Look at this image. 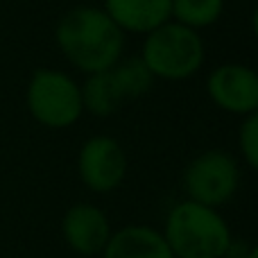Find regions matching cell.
<instances>
[{
	"mask_svg": "<svg viewBox=\"0 0 258 258\" xmlns=\"http://www.w3.org/2000/svg\"><path fill=\"white\" fill-rule=\"evenodd\" d=\"M125 32L100 5H75L54 25V43L82 75L109 71L125 57Z\"/></svg>",
	"mask_w": 258,
	"mask_h": 258,
	"instance_id": "6da1fadb",
	"label": "cell"
},
{
	"mask_svg": "<svg viewBox=\"0 0 258 258\" xmlns=\"http://www.w3.org/2000/svg\"><path fill=\"white\" fill-rule=\"evenodd\" d=\"M161 233L174 258H227L233 242L231 227L220 209L188 197L168 211Z\"/></svg>",
	"mask_w": 258,
	"mask_h": 258,
	"instance_id": "7a4b0ae2",
	"label": "cell"
},
{
	"mask_svg": "<svg viewBox=\"0 0 258 258\" xmlns=\"http://www.w3.org/2000/svg\"><path fill=\"white\" fill-rule=\"evenodd\" d=\"M154 80L183 82L195 77L206 61V43L200 32L168 21L143 36L141 54Z\"/></svg>",
	"mask_w": 258,
	"mask_h": 258,
	"instance_id": "3957f363",
	"label": "cell"
},
{
	"mask_svg": "<svg viewBox=\"0 0 258 258\" xmlns=\"http://www.w3.org/2000/svg\"><path fill=\"white\" fill-rule=\"evenodd\" d=\"M25 107L45 129H68L84 116L80 82L59 68H36L25 86Z\"/></svg>",
	"mask_w": 258,
	"mask_h": 258,
	"instance_id": "277c9868",
	"label": "cell"
},
{
	"mask_svg": "<svg viewBox=\"0 0 258 258\" xmlns=\"http://www.w3.org/2000/svg\"><path fill=\"white\" fill-rule=\"evenodd\" d=\"M181 188L188 200L211 209H222L240 188V163L227 150H204L186 163L181 172Z\"/></svg>",
	"mask_w": 258,
	"mask_h": 258,
	"instance_id": "5b68a950",
	"label": "cell"
},
{
	"mask_svg": "<svg viewBox=\"0 0 258 258\" xmlns=\"http://www.w3.org/2000/svg\"><path fill=\"white\" fill-rule=\"evenodd\" d=\"M127 152L118 138L109 134H95L82 143L77 152V177L86 190L95 195H109L125 183Z\"/></svg>",
	"mask_w": 258,
	"mask_h": 258,
	"instance_id": "8992f818",
	"label": "cell"
},
{
	"mask_svg": "<svg viewBox=\"0 0 258 258\" xmlns=\"http://www.w3.org/2000/svg\"><path fill=\"white\" fill-rule=\"evenodd\" d=\"M206 95L231 116H249L258 111V71L238 61L220 63L206 75Z\"/></svg>",
	"mask_w": 258,
	"mask_h": 258,
	"instance_id": "52a82bcc",
	"label": "cell"
},
{
	"mask_svg": "<svg viewBox=\"0 0 258 258\" xmlns=\"http://www.w3.org/2000/svg\"><path fill=\"white\" fill-rule=\"evenodd\" d=\"M113 229L109 215L91 202H77L61 215V238L77 256H102Z\"/></svg>",
	"mask_w": 258,
	"mask_h": 258,
	"instance_id": "ba28073f",
	"label": "cell"
},
{
	"mask_svg": "<svg viewBox=\"0 0 258 258\" xmlns=\"http://www.w3.org/2000/svg\"><path fill=\"white\" fill-rule=\"evenodd\" d=\"M100 7L125 34L145 36L170 21L172 0H102Z\"/></svg>",
	"mask_w": 258,
	"mask_h": 258,
	"instance_id": "9c48e42d",
	"label": "cell"
},
{
	"mask_svg": "<svg viewBox=\"0 0 258 258\" xmlns=\"http://www.w3.org/2000/svg\"><path fill=\"white\" fill-rule=\"evenodd\" d=\"M102 258H174L161 229L150 224H127L111 233Z\"/></svg>",
	"mask_w": 258,
	"mask_h": 258,
	"instance_id": "30bf717a",
	"label": "cell"
},
{
	"mask_svg": "<svg viewBox=\"0 0 258 258\" xmlns=\"http://www.w3.org/2000/svg\"><path fill=\"white\" fill-rule=\"evenodd\" d=\"M80 89H82L84 113H91L95 118H109L127 104L111 75V68L102 73L86 75V80L80 84Z\"/></svg>",
	"mask_w": 258,
	"mask_h": 258,
	"instance_id": "8fae6325",
	"label": "cell"
},
{
	"mask_svg": "<svg viewBox=\"0 0 258 258\" xmlns=\"http://www.w3.org/2000/svg\"><path fill=\"white\" fill-rule=\"evenodd\" d=\"M224 7V0H172L170 21L202 32L206 27H213L222 18Z\"/></svg>",
	"mask_w": 258,
	"mask_h": 258,
	"instance_id": "7c38bea8",
	"label": "cell"
},
{
	"mask_svg": "<svg viewBox=\"0 0 258 258\" xmlns=\"http://www.w3.org/2000/svg\"><path fill=\"white\" fill-rule=\"evenodd\" d=\"M111 75L125 102H134V100L147 95L156 82L141 57H122L116 66H111Z\"/></svg>",
	"mask_w": 258,
	"mask_h": 258,
	"instance_id": "4fadbf2b",
	"label": "cell"
},
{
	"mask_svg": "<svg viewBox=\"0 0 258 258\" xmlns=\"http://www.w3.org/2000/svg\"><path fill=\"white\" fill-rule=\"evenodd\" d=\"M238 150L245 163L258 174V111L242 118L238 129Z\"/></svg>",
	"mask_w": 258,
	"mask_h": 258,
	"instance_id": "5bb4252c",
	"label": "cell"
},
{
	"mask_svg": "<svg viewBox=\"0 0 258 258\" xmlns=\"http://www.w3.org/2000/svg\"><path fill=\"white\" fill-rule=\"evenodd\" d=\"M251 34H254V39L258 43V3H256L254 12H251Z\"/></svg>",
	"mask_w": 258,
	"mask_h": 258,
	"instance_id": "9a60e30c",
	"label": "cell"
},
{
	"mask_svg": "<svg viewBox=\"0 0 258 258\" xmlns=\"http://www.w3.org/2000/svg\"><path fill=\"white\" fill-rule=\"evenodd\" d=\"M245 258H258V242H256L254 247H249V251H247Z\"/></svg>",
	"mask_w": 258,
	"mask_h": 258,
	"instance_id": "2e32d148",
	"label": "cell"
}]
</instances>
